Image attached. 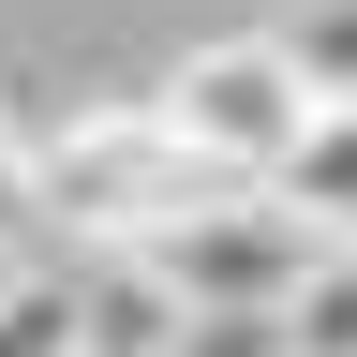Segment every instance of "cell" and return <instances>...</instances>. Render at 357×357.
<instances>
[{"mask_svg": "<svg viewBox=\"0 0 357 357\" xmlns=\"http://www.w3.org/2000/svg\"><path fill=\"white\" fill-rule=\"evenodd\" d=\"M283 342L298 357H357V238H328V268L283 298Z\"/></svg>", "mask_w": 357, "mask_h": 357, "instance_id": "cell-7", "label": "cell"}, {"mask_svg": "<svg viewBox=\"0 0 357 357\" xmlns=\"http://www.w3.org/2000/svg\"><path fill=\"white\" fill-rule=\"evenodd\" d=\"M0 268H75L60 253V223H45V164H30V134L0 119Z\"/></svg>", "mask_w": 357, "mask_h": 357, "instance_id": "cell-6", "label": "cell"}, {"mask_svg": "<svg viewBox=\"0 0 357 357\" xmlns=\"http://www.w3.org/2000/svg\"><path fill=\"white\" fill-rule=\"evenodd\" d=\"M283 45L312 60V89H328V105H357V0H312V15H298Z\"/></svg>", "mask_w": 357, "mask_h": 357, "instance_id": "cell-9", "label": "cell"}, {"mask_svg": "<svg viewBox=\"0 0 357 357\" xmlns=\"http://www.w3.org/2000/svg\"><path fill=\"white\" fill-rule=\"evenodd\" d=\"M283 194L328 223V238H357V105H328V134L298 149V178H283Z\"/></svg>", "mask_w": 357, "mask_h": 357, "instance_id": "cell-8", "label": "cell"}, {"mask_svg": "<svg viewBox=\"0 0 357 357\" xmlns=\"http://www.w3.org/2000/svg\"><path fill=\"white\" fill-rule=\"evenodd\" d=\"M149 105L194 134V164L223 178V194H283L298 149L328 134V89H312V60H298L283 30H223V45H194Z\"/></svg>", "mask_w": 357, "mask_h": 357, "instance_id": "cell-2", "label": "cell"}, {"mask_svg": "<svg viewBox=\"0 0 357 357\" xmlns=\"http://www.w3.org/2000/svg\"><path fill=\"white\" fill-rule=\"evenodd\" d=\"M178 357H298V342H283V312H194Z\"/></svg>", "mask_w": 357, "mask_h": 357, "instance_id": "cell-10", "label": "cell"}, {"mask_svg": "<svg viewBox=\"0 0 357 357\" xmlns=\"http://www.w3.org/2000/svg\"><path fill=\"white\" fill-rule=\"evenodd\" d=\"M149 268L194 312H283L312 268H328V223H312L298 194H208L178 238H149Z\"/></svg>", "mask_w": 357, "mask_h": 357, "instance_id": "cell-3", "label": "cell"}, {"mask_svg": "<svg viewBox=\"0 0 357 357\" xmlns=\"http://www.w3.org/2000/svg\"><path fill=\"white\" fill-rule=\"evenodd\" d=\"M0 357H75V268H0Z\"/></svg>", "mask_w": 357, "mask_h": 357, "instance_id": "cell-5", "label": "cell"}, {"mask_svg": "<svg viewBox=\"0 0 357 357\" xmlns=\"http://www.w3.org/2000/svg\"><path fill=\"white\" fill-rule=\"evenodd\" d=\"M30 164H45V223H60V253H149L178 238L223 178L194 164V134H178L149 89L134 105H75L60 134H30Z\"/></svg>", "mask_w": 357, "mask_h": 357, "instance_id": "cell-1", "label": "cell"}, {"mask_svg": "<svg viewBox=\"0 0 357 357\" xmlns=\"http://www.w3.org/2000/svg\"><path fill=\"white\" fill-rule=\"evenodd\" d=\"M178 342H194V298L149 253H75V357H178Z\"/></svg>", "mask_w": 357, "mask_h": 357, "instance_id": "cell-4", "label": "cell"}]
</instances>
